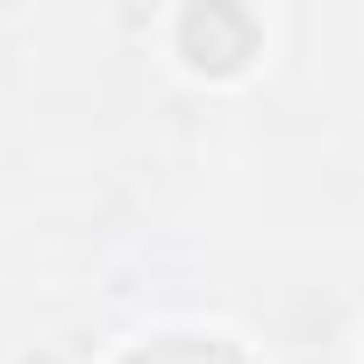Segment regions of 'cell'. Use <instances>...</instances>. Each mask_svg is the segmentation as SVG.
Masks as SVG:
<instances>
[{"instance_id":"1","label":"cell","mask_w":364,"mask_h":364,"mask_svg":"<svg viewBox=\"0 0 364 364\" xmlns=\"http://www.w3.org/2000/svg\"><path fill=\"white\" fill-rule=\"evenodd\" d=\"M129 364H243L222 336H164V343H150V350H136Z\"/></svg>"}]
</instances>
